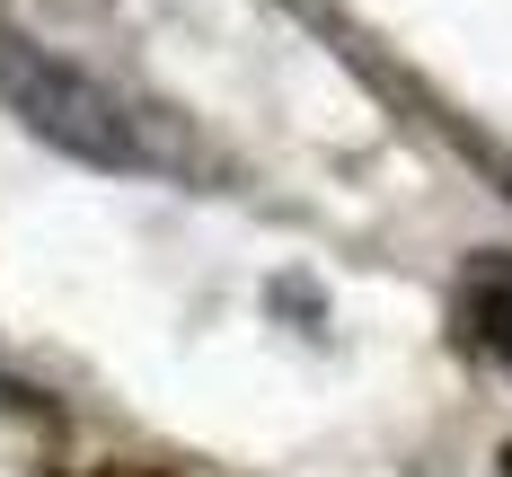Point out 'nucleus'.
I'll return each mask as SVG.
<instances>
[{"label":"nucleus","mask_w":512,"mask_h":477,"mask_svg":"<svg viewBox=\"0 0 512 477\" xmlns=\"http://www.w3.org/2000/svg\"><path fill=\"white\" fill-rule=\"evenodd\" d=\"M0 106L36 133L45 151L80 159V168H133V159H142L124 98H115L106 80H89L80 62L27 45V36H0Z\"/></svg>","instance_id":"nucleus-1"},{"label":"nucleus","mask_w":512,"mask_h":477,"mask_svg":"<svg viewBox=\"0 0 512 477\" xmlns=\"http://www.w3.org/2000/svg\"><path fill=\"white\" fill-rule=\"evenodd\" d=\"M468 336H477L495 363H512V265H486V274L468 283Z\"/></svg>","instance_id":"nucleus-2"},{"label":"nucleus","mask_w":512,"mask_h":477,"mask_svg":"<svg viewBox=\"0 0 512 477\" xmlns=\"http://www.w3.org/2000/svg\"><path fill=\"white\" fill-rule=\"evenodd\" d=\"M504 477H512V451H504Z\"/></svg>","instance_id":"nucleus-3"}]
</instances>
